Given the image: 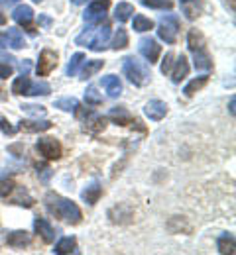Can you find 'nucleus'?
Wrapping results in <instances>:
<instances>
[{"label":"nucleus","instance_id":"nucleus-1","mask_svg":"<svg viewBox=\"0 0 236 255\" xmlns=\"http://www.w3.org/2000/svg\"><path fill=\"white\" fill-rule=\"evenodd\" d=\"M45 208H47L51 214H55L57 218L65 220L67 224H79L81 218H83L79 206H77L73 200L63 198V196H59V194H55V192L45 194Z\"/></svg>","mask_w":236,"mask_h":255},{"label":"nucleus","instance_id":"nucleus-2","mask_svg":"<svg viewBox=\"0 0 236 255\" xmlns=\"http://www.w3.org/2000/svg\"><path fill=\"white\" fill-rule=\"evenodd\" d=\"M108 37H110V26L104 24L102 28H87L81 35H77L75 43L85 45L91 51H101L102 47L108 43Z\"/></svg>","mask_w":236,"mask_h":255},{"label":"nucleus","instance_id":"nucleus-3","mask_svg":"<svg viewBox=\"0 0 236 255\" xmlns=\"http://www.w3.org/2000/svg\"><path fill=\"white\" fill-rule=\"evenodd\" d=\"M122 71L128 77V81L136 87H144L150 81V69L136 57H124L122 59Z\"/></svg>","mask_w":236,"mask_h":255},{"label":"nucleus","instance_id":"nucleus-4","mask_svg":"<svg viewBox=\"0 0 236 255\" xmlns=\"http://www.w3.org/2000/svg\"><path fill=\"white\" fill-rule=\"evenodd\" d=\"M177 32H179V20L177 16L168 14L160 18V26H158V35L166 41V43H175L177 41Z\"/></svg>","mask_w":236,"mask_h":255},{"label":"nucleus","instance_id":"nucleus-5","mask_svg":"<svg viewBox=\"0 0 236 255\" xmlns=\"http://www.w3.org/2000/svg\"><path fill=\"white\" fill-rule=\"evenodd\" d=\"M108 8H110V0H93V2L87 6L83 18H85V22H89V24H101L102 20L106 18Z\"/></svg>","mask_w":236,"mask_h":255},{"label":"nucleus","instance_id":"nucleus-6","mask_svg":"<svg viewBox=\"0 0 236 255\" xmlns=\"http://www.w3.org/2000/svg\"><path fill=\"white\" fill-rule=\"evenodd\" d=\"M37 151L45 157V159H59L61 157V143L55 137H39L37 139Z\"/></svg>","mask_w":236,"mask_h":255},{"label":"nucleus","instance_id":"nucleus-7","mask_svg":"<svg viewBox=\"0 0 236 255\" xmlns=\"http://www.w3.org/2000/svg\"><path fill=\"white\" fill-rule=\"evenodd\" d=\"M138 51L146 57V61L152 65L158 61V57H160V53H162V47L158 45V41L154 39V37H142L140 41H138Z\"/></svg>","mask_w":236,"mask_h":255},{"label":"nucleus","instance_id":"nucleus-8","mask_svg":"<svg viewBox=\"0 0 236 255\" xmlns=\"http://www.w3.org/2000/svg\"><path fill=\"white\" fill-rule=\"evenodd\" d=\"M55 67H57V53L51 51V49H43L39 53V61H37V67H35L37 77H47Z\"/></svg>","mask_w":236,"mask_h":255},{"label":"nucleus","instance_id":"nucleus-9","mask_svg":"<svg viewBox=\"0 0 236 255\" xmlns=\"http://www.w3.org/2000/svg\"><path fill=\"white\" fill-rule=\"evenodd\" d=\"M77 116L85 118V129L91 131V133H99V131H102L106 128V118L101 116V114H97V112H93V110H87V114L77 112Z\"/></svg>","mask_w":236,"mask_h":255},{"label":"nucleus","instance_id":"nucleus-10","mask_svg":"<svg viewBox=\"0 0 236 255\" xmlns=\"http://www.w3.org/2000/svg\"><path fill=\"white\" fill-rule=\"evenodd\" d=\"M144 112H146V116L150 118V120H162L166 114H168V104L164 102V100H150L148 104H146V108H144Z\"/></svg>","mask_w":236,"mask_h":255},{"label":"nucleus","instance_id":"nucleus-11","mask_svg":"<svg viewBox=\"0 0 236 255\" xmlns=\"http://www.w3.org/2000/svg\"><path fill=\"white\" fill-rule=\"evenodd\" d=\"M12 18H14L16 24H20V26H24V28H30L32 18H34V10H32L28 4H22V6H18V8L12 12Z\"/></svg>","mask_w":236,"mask_h":255},{"label":"nucleus","instance_id":"nucleus-12","mask_svg":"<svg viewBox=\"0 0 236 255\" xmlns=\"http://www.w3.org/2000/svg\"><path fill=\"white\" fill-rule=\"evenodd\" d=\"M34 228L35 232L41 236V240L45 242V244H51L53 242V238H55V232H53V228H51V224L47 222L45 218H35L34 220Z\"/></svg>","mask_w":236,"mask_h":255},{"label":"nucleus","instance_id":"nucleus-13","mask_svg":"<svg viewBox=\"0 0 236 255\" xmlns=\"http://www.w3.org/2000/svg\"><path fill=\"white\" fill-rule=\"evenodd\" d=\"M102 87H104V91L108 93V96H112V98H116V96H120L122 93V83H120V79L116 77V75H106V77H102Z\"/></svg>","mask_w":236,"mask_h":255},{"label":"nucleus","instance_id":"nucleus-14","mask_svg":"<svg viewBox=\"0 0 236 255\" xmlns=\"http://www.w3.org/2000/svg\"><path fill=\"white\" fill-rule=\"evenodd\" d=\"M6 242H8V246H10V248L20 250V248L28 246V244L32 242V238H30V234H28V232L18 230V232H10V234H8V238H6Z\"/></svg>","mask_w":236,"mask_h":255},{"label":"nucleus","instance_id":"nucleus-15","mask_svg":"<svg viewBox=\"0 0 236 255\" xmlns=\"http://www.w3.org/2000/svg\"><path fill=\"white\" fill-rule=\"evenodd\" d=\"M108 118H110L114 124H118V126H128V124L132 122V116H130V112H128L126 108H122V106L110 108V112H108Z\"/></svg>","mask_w":236,"mask_h":255},{"label":"nucleus","instance_id":"nucleus-16","mask_svg":"<svg viewBox=\"0 0 236 255\" xmlns=\"http://www.w3.org/2000/svg\"><path fill=\"white\" fill-rule=\"evenodd\" d=\"M189 73V63H187V57L185 55H179L177 61H175V69L171 73V81L173 83H181Z\"/></svg>","mask_w":236,"mask_h":255},{"label":"nucleus","instance_id":"nucleus-17","mask_svg":"<svg viewBox=\"0 0 236 255\" xmlns=\"http://www.w3.org/2000/svg\"><path fill=\"white\" fill-rule=\"evenodd\" d=\"M193 63H195V69H197V71H209V69L213 67L211 55L207 53V47L193 51Z\"/></svg>","mask_w":236,"mask_h":255},{"label":"nucleus","instance_id":"nucleus-18","mask_svg":"<svg viewBox=\"0 0 236 255\" xmlns=\"http://www.w3.org/2000/svg\"><path fill=\"white\" fill-rule=\"evenodd\" d=\"M101 194H102L101 185H99V183L95 181V183H91V185H89V187H87L85 191L81 192V198H83V200H85L87 204H91V206H93V204H97V202H99Z\"/></svg>","mask_w":236,"mask_h":255},{"label":"nucleus","instance_id":"nucleus-19","mask_svg":"<svg viewBox=\"0 0 236 255\" xmlns=\"http://www.w3.org/2000/svg\"><path fill=\"white\" fill-rule=\"evenodd\" d=\"M132 14H134V6H132V4H128V2H118L116 10H114V18H116L118 22H128V20L132 18Z\"/></svg>","mask_w":236,"mask_h":255},{"label":"nucleus","instance_id":"nucleus-20","mask_svg":"<svg viewBox=\"0 0 236 255\" xmlns=\"http://www.w3.org/2000/svg\"><path fill=\"white\" fill-rule=\"evenodd\" d=\"M217 248H219L221 254H235V236L233 234H223L219 238V242H217Z\"/></svg>","mask_w":236,"mask_h":255},{"label":"nucleus","instance_id":"nucleus-21","mask_svg":"<svg viewBox=\"0 0 236 255\" xmlns=\"http://www.w3.org/2000/svg\"><path fill=\"white\" fill-rule=\"evenodd\" d=\"M51 128V122L49 120H41V122H32V120H22L20 122V129L24 131H45Z\"/></svg>","mask_w":236,"mask_h":255},{"label":"nucleus","instance_id":"nucleus-22","mask_svg":"<svg viewBox=\"0 0 236 255\" xmlns=\"http://www.w3.org/2000/svg\"><path fill=\"white\" fill-rule=\"evenodd\" d=\"M6 39H8V45L14 47V49H22L26 43H24V35L18 28H8V33H6Z\"/></svg>","mask_w":236,"mask_h":255},{"label":"nucleus","instance_id":"nucleus-23","mask_svg":"<svg viewBox=\"0 0 236 255\" xmlns=\"http://www.w3.org/2000/svg\"><path fill=\"white\" fill-rule=\"evenodd\" d=\"M102 67H104V61H101V59H91V61H87L85 63V67H83V71H81V79H91L95 73H99Z\"/></svg>","mask_w":236,"mask_h":255},{"label":"nucleus","instance_id":"nucleus-24","mask_svg":"<svg viewBox=\"0 0 236 255\" xmlns=\"http://www.w3.org/2000/svg\"><path fill=\"white\" fill-rule=\"evenodd\" d=\"M75 248H77V240H75V238H63V240H59V242L55 244L53 254H57V255L71 254V252H75Z\"/></svg>","mask_w":236,"mask_h":255},{"label":"nucleus","instance_id":"nucleus-25","mask_svg":"<svg viewBox=\"0 0 236 255\" xmlns=\"http://www.w3.org/2000/svg\"><path fill=\"white\" fill-rule=\"evenodd\" d=\"M187 47H189L191 51L203 49V47H205V37H203V33L197 32V30H191V32L187 33Z\"/></svg>","mask_w":236,"mask_h":255},{"label":"nucleus","instance_id":"nucleus-26","mask_svg":"<svg viewBox=\"0 0 236 255\" xmlns=\"http://www.w3.org/2000/svg\"><path fill=\"white\" fill-rule=\"evenodd\" d=\"M49 93H51V87L47 83H32V81H30V87L26 91L28 96H47Z\"/></svg>","mask_w":236,"mask_h":255},{"label":"nucleus","instance_id":"nucleus-27","mask_svg":"<svg viewBox=\"0 0 236 255\" xmlns=\"http://www.w3.org/2000/svg\"><path fill=\"white\" fill-rule=\"evenodd\" d=\"M207 81H209V77L207 75H203V77H197V79H193L185 89H183V93H185V96H193L197 91H201L203 87L207 85Z\"/></svg>","mask_w":236,"mask_h":255},{"label":"nucleus","instance_id":"nucleus-28","mask_svg":"<svg viewBox=\"0 0 236 255\" xmlns=\"http://www.w3.org/2000/svg\"><path fill=\"white\" fill-rule=\"evenodd\" d=\"M132 28H134V32H148V30L154 28V22L150 18L138 14V16H134V20H132Z\"/></svg>","mask_w":236,"mask_h":255},{"label":"nucleus","instance_id":"nucleus-29","mask_svg":"<svg viewBox=\"0 0 236 255\" xmlns=\"http://www.w3.org/2000/svg\"><path fill=\"white\" fill-rule=\"evenodd\" d=\"M55 108L59 110H65V112H71V110H77L79 108V100L75 96H67V98H59L55 100Z\"/></svg>","mask_w":236,"mask_h":255},{"label":"nucleus","instance_id":"nucleus-30","mask_svg":"<svg viewBox=\"0 0 236 255\" xmlns=\"http://www.w3.org/2000/svg\"><path fill=\"white\" fill-rule=\"evenodd\" d=\"M128 45V32L124 28H118L112 39V49H124Z\"/></svg>","mask_w":236,"mask_h":255},{"label":"nucleus","instance_id":"nucleus-31","mask_svg":"<svg viewBox=\"0 0 236 255\" xmlns=\"http://www.w3.org/2000/svg\"><path fill=\"white\" fill-rule=\"evenodd\" d=\"M28 87H30V79H28V75H22L12 83V93L14 95H26Z\"/></svg>","mask_w":236,"mask_h":255},{"label":"nucleus","instance_id":"nucleus-32","mask_svg":"<svg viewBox=\"0 0 236 255\" xmlns=\"http://www.w3.org/2000/svg\"><path fill=\"white\" fill-rule=\"evenodd\" d=\"M85 61V55L83 53H75L71 59H69V65H67V77H75L77 75V71H79V67L81 63Z\"/></svg>","mask_w":236,"mask_h":255},{"label":"nucleus","instance_id":"nucleus-33","mask_svg":"<svg viewBox=\"0 0 236 255\" xmlns=\"http://www.w3.org/2000/svg\"><path fill=\"white\" fill-rule=\"evenodd\" d=\"M85 102H87V104H93V106L102 104V96L99 95L97 87H89V89L85 91Z\"/></svg>","mask_w":236,"mask_h":255},{"label":"nucleus","instance_id":"nucleus-34","mask_svg":"<svg viewBox=\"0 0 236 255\" xmlns=\"http://www.w3.org/2000/svg\"><path fill=\"white\" fill-rule=\"evenodd\" d=\"M142 4L144 6H150V8H168V10H171L173 8V4L169 2V0H142Z\"/></svg>","mask_w":236,"mask_h":255},{"label":"nucleus","instance_id":"nucleus-35","mask_svg":"<svg viewBox=\"0 0 236 255\" xmlns=\"http://www.w3.org/2000/svg\"><path fill=\"white\" fill-rule=\"evenodd\" d=\"M14 183L10 181V179H4V181H0V198H4V196H8L10 192L14 191Z\"/></svg>","mask_w":236,"mask_h":255},{"label":"nucleus","instance_id":"nucleus-36","mask_svg":"<svg viewBox=\"0 0 236 255\" xmlns=\"http://www.w3.org/2000/svg\"><path fill=\"white\" fill-rule=\"evenodd\" d=\"M22 110L28 112V114H34V116H43L45 114V108L43 106H35V104H24Z\"/></svg>","mask_w":236,"mask_h":255},{"label":"nucleus","instance_id":"nucleus-37","mask_svg":"<svg viewBox=\"0 0 236 255\" xmlns=\"http://www.w3.org/2000/svg\"><path fill=\"white\" fill-rule=\"evenodd\" d=\"M0 129H2L4 135H14V133H16V128L10 126V122H8L4 116H0Z\"/></svg>","mask_w":236,"mask_h":255},{"label":"nucleus","instance_id":"nucleus-38","mask_svg":"<svg viewBox=\"0 0 236 255\" xmlns=\"http://www.w3.org/2000/svg\"><path fill=\"white\" fill-rule=\"evenodd\" d=\"M8 77H12V65L0 63V79H8Z\"/></svg>","mask_w":236,"mask_h":255},{"label":"nucleus","instance_id":"nucleus-39","mask_svg":"<svg viewBox=\"0 0 236 255\" xmlns=\"http://www.w3.org/2000/svg\"><path fill=\"white\" fill-rule=\"evenodd\" d=\"M171 61H173V53H166V59H164V63H162V73H164V75L171 71Z\"/></svg>","mask_w":236,"mask_h":255},{"label":"nucleus","instance_id":"nucleus-40","mask_svg":"<svg viewBox=\"0 0 236 255\" xmlns=\"http://www.w3.org/2000/svg\"><path fill=\"white\" fill-rule=\"evenodd\" d=\"M30 67H32V63H30L28 59H24V61L20 63V71H22V75H28V73H30Z\"/></svg>","mask_w":236,"mask_h":255},{"label":"nucleus","instance_id":"nucleus-41","mask_svg":"<svg viewBox=\"0 0 236 255\" xmlns=\"http://www.w3.org/2000/svg\"><path fill=\"white\" fill-rule=\"evenodd\" d=\"M39 173H41V179H43V181H47V179L51 177V169H47V167H41V171L37 169V175H39Z\"/></svg>","mask_w":236,"mask_h":255},{"label":"nucleus","instance_id":"nucleus-42","mask_svg":"<svg viewBox=\"0 0 236 255\" xmlns=\"http://www.w3.org/2000/svg\"><path fill=\"white\" fill-rule=\"evenodd\" d=\"M39 24H41V26H45V28H49V26H51V18H49V16L39 14Z\"/></svg>","mask_w":236,"mask_h":255},{"label":"nucleus","instance_id":"nucleus-43","mask_svg":"<svg viewBox=\"0 0 236 255\" xmlns=\"http://www.w3.org/2000/svg\"><path fill=\"white\" fill-rule=\"evenodd\" d=\"M6 45H8V39H6V33H0V51H2V49H6Z\"/></svg>","mask_w":236,"mask_h":255},{"label":"nucleus","instance_id":"nucleus-44","mask_svg":"<svg viewBox=\"0 0 236 255\" xmlns=\"http://www.w3.org/2000/svg\"><path fill=\"white\" fill-rule=\"evenodd\" d=\"M16 2H20V0H0V6H2V8H6V6H14Z\"/></svg>","mask_w":236,"mask_h":255},{"label":"nucleus","instance_id":"nucleus-45","mask_svg":"<svg viewBox=\"0 0 236 255\" xmlns=\"http://www.w3.org/2000/svg\"><path fill=\"white\" fill-rule=\"evenodd\" d=\"M4 24H6V16L0 12V26H4Z\"/></svg>","mask_w":236,"mask_h":255},{"label":"nucleus","instance_id":"nucleus-46","mask_svg":"<svg viewBox=\"0 0 236 255\" xmlns=\"http://www.w3.org/2000/svg\"><path fill=\"white\" fill-rule=\"evenodd\" d=\"M235 98H231V114H235Z\"/></svg>","mask_w":236,"mask_h":255},{"label":"nucleus","instance_id":"nucleus-47","mask_svg":"<svg viewBox=\"0 0 236 255\" xmlns=\"http://www.w3.org/2000/svg\"><path fill=\"white\" fill-rule=\"evenodd\" d=\"M231 10L235 12V0H231Z\"/></svg>","mask_w":236,"mask_h":255},{"label":"nucleus","instance_id":"nucleus-48","mask_svg":"<svg viewBox=\"0 0 236 255\" xmlns=\"http://www.w3.org/2000/svg\"><path fill=\"white\" fill-rule=\"evenodd\" d=\"M85 0H73V4H83Z\"/></svg>","mask_w":236,"mask_h":255},{"label":"nucleus","instance_id":"nucleus-49","mask_svg":"<svg viewBox=\"0 0 236 255\" xmlns=\"http://www.w3.org/2000/svg\"><path fill=\"white\" fill-rule=\"evenodd\" d=\"M181 2H189V0H181Z\"/></svg>","mask_w":236,"mask_h":255},{"label":"nucleus","instance_id":"nucleus-50","mask_svg":"<svg viewBox=\"0 0 236 255\" xmlns=\"http://www.w3.org/2000/svg\"><path fill=\"white\" fill-rule=\"evenodd\" d=\"M34 2H41V0H34Z\"/></svg>","mask_w":236,"mask_h":255}]
</instances>
